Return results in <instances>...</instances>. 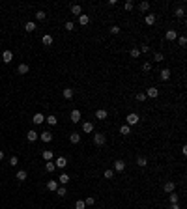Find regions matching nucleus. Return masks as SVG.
Here are the masks:
<instances>
[{
  "instance_id": "nucleus-1",
  "label": "nucleus",
  "mask_w": 187,
  "mask_h": 209,
  "mask_svg": "<svg viewBox=\"0 0 187 209\" xmlns=\"http://www.w3.org/2000/svg\"><path fill=\"white\" fill-rule=\"evenodd\" d=\"M125 121H127V125H137L138 121H140V118H138V114H135V112H131V114H127V118H125Z\"/></svg>"
},
{
  "instance_id": "nucleus-2",
  "label": "nucleus",
  "mask_w": 187,
  "mask_h": 209,
  "mask_svg": "<svg viewBox=\"0 0 187 209\" xmlns=\"http://www.w3.org/2000/svg\"><path fill=\"white\" fill-rule=\"evenodd\" d=\"M105 142H107V138H105L103 133H95L94 135V144L95 146H105Z\"/></svg>"
},
{
  "instance_id": "nucleus-3",
  "label": "nucleus",
  "mask_w": 187,
  "mask_h": 209,
  "mask_svg": "<svg viewBox=\"0 0 187 209\" xmlns=\"http://www.w3.org/2000/svg\"><path fill=\"white\" fill-rule=\"evenodd\" d=\"M163 191L169 192V194H170V192H174V191H176V183H174V181H166V183L163 185Z\"/></svg>"
},
{
  "instance_id": "nucleus-4",
  "label": "nucleus",
  "mask_w": 187,
  "mask_h": 209,
  "mask_svg": "<svg viewBox=\"0 0 187 209\" xmlns=\"http://www.w3.org/2000/svg\"><path fill=\"white\" fill-rule=\"evenodd\" d=\"M114 172H124L125 170V163L122 159H118V161H114V168H112Z\"/></svg>"
},
{
  "instance_id": "nucleus-5",
  "label": "nucleus",
  "mask_w": 187,
  "mask_h": 209,
  "mask_svg": "<svg viewBox=\"0 0 187 209\" xmlns=\"http://www.w3.org/2000/svg\"><path fill=\"white\" fill-rule=\"evenodd\" d=\"M11 60H13V52H11V50H4L2 52V62L4 64H10Z\"/></svg>"
},
{
  "instance_id": "nucleus-6",
  "label": "nucleus",
  "mask_w": 187,
  "mask_h": 209,
  "mask_svg": "<svg viewBox=\"0 0 187 209\" xmlns=\"http://www.w3.org/2000/svg\"><path fill=\"white\" fill-rule=\"evenodd\" d=\"M176 37H178V32H176V30H166V34H165V39H166V41H176Z\"/></svg>"
},
{
  "instance_id": "nucleus-7",
  "label": "nucleus",
  "mask_w": 187,
  "mask_h": 209,
  "mask_svg": "<svg viewBox=\"0 0 187 209\" xmlns=\"http://www.w3.org/2000/svg\"><path fill=\"white\" fill-rule=\"evenodd\" d=\"M32 121H34V125H41L43 121H45V116H43V114H34V118H32Z\"/></svg>"
},
{
  "instance_id": "nucleus-8",
  "label": "nucleus",
  "mask_w": 187,
  "mask_h": 209,
  "mask_svg": "<svg viewBox=\"0 0 187 209\" xmlns=\"http://www.w3.org/2000/svg\"><path fill=\"white\" fill-rule=\"evenodd\" d=\"M71 121H73V123H79V121H81V110H71Z\"/></svg>"
},
{
  "instance_id": "nucleus-9",
  "label": "nucleus",
  "mask_w": 187,
  "mask_h": 209,
  "mask_svg": "<svg viewBox=\"0 0 187 209\" xmlns=\"http://www.w3.org/2000/svg\"><path fill=\"white\" fill-rule=\"evenodd\" d=\"M54 164H56V168L64 170V168L67 166V161H66V157H58V159H56V163H54Z\"/></svg>"
},
{
  "instance_id": "nucleus-10",
  "label": "nucleus",
  "mask_w": 187,
  "mask_h": 209,
  "mask_svg": "<svg viewBox=\"0 0 187 209\" xmlns=\"http://www.w3.org/2000/svg\"><path fill=\"white\" fill-rule=\"evenodd\" d=\"M107 116H109V112H107L105 108L95 110V118H97V120H107Z\"/></svg>"
},
{
  "instance_id": "nucleus-11",
  "label": "nucleus",
  "mask_w": 187,
  "mask_h": 209,
  "mask_svg": "<svg viewBox=\"0 0 187 209\" xmlns=\"http://www.w3.org/2000/svg\"><path fill=\"white\" fill-rule=\"evenodd\" d=\"M56 189H58V181H54V179L47 181V191H51V192H56Z\"/></svg>"
},
{
  "instance_id": "nucleus-12",
  "label": "nucleus",
  "mask_w": 187,
  "mask_h": 209,
  "mask_svg": "<svg viewBox=\"0 0 187 209\" xmlns=\"http://www.w3.org/2000/svg\"><path fill=\"white\" fill-rule=\"evenodd\" d=\"M38 138H39V135H38V133L34 131V129H32V131H28V133H26V140H28V142H36V140H38Z\"/></svg>"
},
{
  "instance_id": "nucleus-13",
  "label": "nucleus",
  "mask_w": 187,
  "mask_h": 209,
  "mask_svg": "<svg viewBox=\"0 0 187 209\" xmlns=\"http://www.w3.org/2000/svg\"><path fill=\"white\" fill-rule=\"evenodd\" d=\"M157 95H159V90H157V88H148V90H146V97H152V99H155Z\"/></svg>"
},
{
  "instance_id": "nucleus-14",
  "label": "nucleus",
  "mask_w": 187,
  "mask_h": 209,
  "mask_svg": "<svg viewBox=\"0 0 187 209\" xmlns=\"http://www.w3.org/2000/svg\"><path fill=\"white\" fill-rule=\"evenodd\" d=\"M39 138H41V142H51L53 140V135H51L49 131H43L41 135H39Z\"/></svg>"
},
{
  "instance_id": "nucleus-15",
  "label": "nucleus",
  "mask_w": 187,
  "mask_h": 209,
  "mask_svg": "<svg viewBox=\"0 0 187 209\" xmlns=\"http://www.w3.org/2000/svg\"><path fill=\"white\" fill-rule=\"evenodd\" d=\"M144 21H146V25H148V26H153V25H155V15L148 13V15L144 17Z\"/></svg>"
},
{
  "instance_id": "nucleus-16",
  "label": "nucleus",
  "mask_w": 187,
  "mask_h": 209,
  "mask_svg": "<svg viewBox=\"0 0 187 209\" xmlns=\"http://www.w3.org/2000/svg\"><path fill=\"white\" fill-rule=\"evenodd\" d=\"M41 43H43L45 47L53 45V35H49V34H47V35H43V37H41Z\"/></svg>"
},
{
  "instance_id": "nucleus-17",
  "label": "nucleus",
  "mask_w": 187,
  "mask_h": 209,
  "mask_svg": "<svg viewBox=\"0 0 187 209\" xmlns=\"http://www.w3.org/2000/svg\"><path fill=\"white\" fill-rule=\"evenodd\" d=\"M138 10H140V11H144V13H146V11L150 10V2H148V0H142V2L138 4Z\"/></svg>"
},
{
  "instance_id": "nucleus-18",
  "label": "nucleus",
  "mask_w": 187,
  "mask_h": 209,
  "mask_svg": "<svg viewBox=\"0 0 187 209\" xmlns=\"http://www.w3.org/2000/svg\"><path fill=\"white\" fill-rule=\"evenodd\" d=\"M71 13H73V15H79V17H81V15H82L81 6H79V4H73V6H71Z\"/></svg>"
},
{
  "instance_id": "nucleus-19",
  "label": "nucleus",
  "mask_w": 187,
  "mask_h": 209,
  "mask_svg": "<svg viewBox=\"0 0 187 209\" xmlns=\"http://www.w3.org/2000/svg\"><path fill=\"white\" fill-rule=\"evenodd\" d=\"M69 140H71V144H79V142H81V135H79V133H71Z\"/></svg>"
},
{
  "instance_id": "nucleus-20",
  "label": "nucleus",
  "mask_w": 187,
  "mask_h": 209,
  "mask_svg": "<svg viewBox=\"0 0 187 209\" xmlns=\"http://www.w3.org/2000/svg\"><path fill=\"white\" fill-rule=\"evenodd\" d=\"M146 164H148V159H146V157H137V166H140V168H144Z\"/></svg>"
},
{
  "instance_id": "nucleus-21",
  "label": "nucleus",
  "mask_w": 187,
  "mask_h": 209,
  "mask_svg": "<svg viewBox=\"0 0 187 209\" xmlns=\"http://www.w3.org/2000/svg\"><path fill=\"white\" fill-rule=\"evenodd\" d=\"M17 71H19L21 75H26V73L30 71V67H28V64H21V65L17 67Z\"/></svg>"
},
{
  "instance_id": "nucleus-22",
  "label": "nucleus",
  "mask_w": 187,
  "mask_h": 209,
  "mask_svg": "<svg viewBox=\"0 0 187 209\" xmlns=\"http://www.w3.org/2000/svg\"><path fill=\"white\" fill-rule=\"evenodd\" d=\"M82 131H84V133H92L94 131V125L90 123V121H84V123H82Z\"/></svg>"
},
{
  "instance_id": "nucleus-23",
  "label": "nucleus",
  "mask_w": 187,
  "mask_h": 209,
  "mask_svg": "<svg viewBox=\"0 0 187 209\" xmlns=\"http://www.w3.org/2000/svg\"><path fill=\"white\" fill-rule=\"evenodd\" d=\"M45 170H47V172H54V170H56V164H54L53 161H47V164H45Z\"/></svg>"
},
{
  "instance_id": "nucleus-24",
  "label": "nucleus",
  "mask_w": 187,
  "mask_h": 209,
  "mask_svg": "<svg viewBox=\"0 0 187 209\" xmlns=\"http://www.w3.org/2000/svg\"><path fill=\"white\" fill-rule=\"evenodd\" d=\"M79 22H81L82 26L90 25V17H88V15H81V17H79Z\"/></svg>"
},
{
  "instance_id": "nucleus-25",
  "label": "nucleus",
  "mask_w": 187,
  "mask_h": 209,
  "mask_svg": "<svg viewBox=\"0 0 187 209\" xmlns=\"http://www.w3.org/2000/svg\"><path fill=\"white\" fill-rule=\"evenodd\" d=\"M129 133H131V127H129V125H122V127H120V135L127 136Z\"/></svg>"
},
{
  "instance_id": "nucleus-26",
  "label": "nucleus",
  "mask_w": 187,
  "mask_h": 209,
  "mask_svg": "<svg viewBox=\"0 0 187 209\" xmlns=\"http://www.w3.org/2000/svg\"><path fill=\"white\" fill-rule=\"evenodd\" d=\"M69 179H71V177L67 176V174H62L60 177H58V181H60L62 185H67V183H69Z\"/></svg>"
},
{
  "instance_id": "nucleus-27",
  "label": "nucleus",
  "mask_w": 187,
  "mask_h": 209,
  "mask_svg": "<svg viewBox=\"0 0 187 209\" xmlns=\"http://www.w3.org/2000/svg\"><path fill=\"white\" fill-rule=\"evenodd\" d=\"M41 155H43V159H45V161H51V159H53V155H54V153L51 151V149H45V151H43Z\"/></svg>"
},
{
  "instance_id": "nucleus-28",
  "label": "nucleus",
  "mask_w": 187,
  "mask_h": 209,
  "mask_svg": "<svg viewBox=\"0 0 187 209\" xmlns=\"http://www.w3.org/2000/svg\"><path fill=\"white\" fill-rule=\"evenodd\" d=\"M62 95L66 97V99H71V97H73V90H71V88H66V90L62 92Z\"/></svg>"
},
{
  "instance_id": "nucleus-29",
  "label": "nucleus",
  "mask_w": 187,
  "mask_h": 209,
  "mask_svg": "<svg viewBox=\"0 0 187 209\" xmlns=\"http://www.w3.org/2000/svg\"><path fill=\"white\" fill-rule=\"evenodd\" d=\"M170 78V69H163L161 71V80H169Z\"/></svg>"
},
{
  "instance_id": "nucleus-30",
  "label": "nucleus",
  "mask_w": 187,
  "mask_h": 209,
  "mask_svg": "<svg viewBox=\"0 0 187 209\" xmlns=\"http://www.w3.org/2000/svg\"><path fill=\"white\" fill-rule=\"evenodd\" d=\"M25 28H26V32H34V30H36V22L28 21V22H26V25H25Z\"/></svg>"
},
{
  "instance_id": "nucleus-31",
  "label": "nucleus",
  "mask_w": 187,
  "mask_h": 209,
  "mask_svg": "<svg viewBox=\"0 0 187 209\" xmlns=\"http://www.w3.org/2000/svg\"><path fill=\"white\" fill-rule=\"evenodd\" d=\"M56 194L60 196V198H64V196L67 194V189H66V187H58V189H56Z\"/></svg>"
},
{
  "instance_id": "nucleus-32",
  "label": "nucleus",
  "mask_w": 187,
  "mask_h": 209,
  "mask_svg": "<svg viewBox=\"0 0 187 209\" xmlns=\"http://www.w3.org/2000/svg\"><path fill=\"white\" fill-rule=\"evenodd\" d=\"M36 19H38V21H45V19H47V13H45V11H41V10H39L38 13H36Z\"/></svg>"
},
{
  "instance_id": "nucleus-33",
  "label": "nucleus",
  "mask_w": 187,
  "mask_h": 209,
  "mask_svg": "<svg viewBox=\"0 0 187 209\" xmlns=\"http://www.w3.org/2000/svg\"><path fill=\"white\" fill-rule=\"evenodd\" d=\"M169 200H170V204H178V200H180V196L176 194V192H170V196H169Z\"/></svg>"
},
{
  "instance_id": "nucleus-34",
  "label": "nucleus",
  "mask_w": 187,
  "mask_h": 209,
  "mask_svg": "<svg viewBox=\"0 0 187 209\" xmlns=\"http://www.w3.org/2000/svg\"><path fill=\"white\" fill-rule=\"evenodd\" d=\"M45 121H47V123H49V125H56V116H47L45 118Z\"/></svg>"
},
{
  "instance_id": "nucleus-35",
  "label": "nucleus",
  "mask_w": 187,
  "mask_h": 209,
  "mask_svg": "<svg viewBox=\"0 0 187 209\" xmlns=\"http://www.w3.org/2000/svg\"><path fill=\"white\" fill-rule=\"evenodd\" d=\"M163 60H165L163 52H153V62H163Z\"/></svg>"
},
{
  "instance_id": "nucleus-36",
  "label": "nucleus",
  "mask_w": 187,
  "mask_h": 209,
  "mask_svg": "<svg viewBox=\"0 0 187 209\" xmlns=\"http://www.w3.org/2000/svg\"><path fill=\"white\" fill-rule=\"evenodd\" d=\"M17 179L19 181H25L26 179V170H19L17 172Z\"/></svg>"
},
{
  "instance_id": "nucleus-37",
  "label": "nucleus",
  "mask_w": 187,
  "mask_h": 209,
  "mask_svg": "<svg viewBox=\"0 0 187 209\" xmlns=\"http://www.w3.org/2000/svg\"><path fill=\"white\" fill-rule=\"evenodd\" d=\"M75 209H86L84 200H77V202H75Z\"/></svg>"
},
{
  "instance_id": "nucleus-38",
  "label": "nucleus",
  "mask_w": 187,
  "mask_h": 209,
  "mask_svg": "<svg viewBox=\"0 0 187 209\" xmlns=\"http://www.w3.org/2000/svg\"><path fill=\"white\" fill-rule=\"evenodd\" d=\"M178 43H180V47H185L187 45V37L185 35H180V37H178Z\"/></svg>"
},
{
  "instance_id": "nucleus-39",
  "label": "nucleus",
  "mask_w": 187,
  "mask_h": 209,
  "mask_svg": "<svg viewBox=\"0 0 187 209\" xmlns=\"http://www.w3.org/2000/svg\"><path fill=\"white\" fill-rule=\"evenodd\" d=\"M103 176H105V179H112V177H114V170H105V174H103Z\"/></svg>"
},
{
  "instance_id": "nucleus-40",
  "label": "nucleus",
  "mask_w": 187,
  "mask_h": 209,
  "mask_svg": "<svg viewBox=\"0 0 187 209\" xmlns=\"http://www.w3.org/2000/svg\"><path fill=\"white\" fill-rule=\"evenodd\" d=\"M142 71H146V73L152 71V64H150V62H144V64H142Z\"/></svg>"
},
{
  "instance_id": "nucleus-41",
  "label": "nucleus",
  "mask_w": 187,
  "mask_h": 209,
  "mask_svg": "<svg viewBox=\"0 0 187 209\" xmlns=\"http://www.w3.org/2000/svg\"><path fill=\"white\" fill-rule=\"evenodd\" d=\"M124 7H125V10H127V11H131V10H133V7H135V4H133V2H131V0H127V2L124 4Z\"/></svg>"
},
{
  "instance_id": "nucleus-42",
  "label": "nucleus",
  "mask_w": 187,
  "mask_h": 209,
  "mask_svg": "<svg viewBox=\"0 0 187 209\" xmlns=\"http://www.w3.org/2000/svg\"><path fill=\"white\" fill-rule=\"evenodd\" d=\"M131 56H133V58H138V56H140V50H138V49H131Z\"/></svg>"
},
{
  "instance_id": "nucleus-43",
  "label": "nucleus",
  "mask_w": 187,
  "mask_h": 209,
  "mask_svg": "<svg viewBox=\"0 0 187 209\" xmlns=\"http://www.w3.org/2000/svg\"><path fill=\"white\" fill-rule=\"evenodd\" d=\"M94 204H95V200L92 198V196H88V198L84 200V206H94Z\"/></svg>"
},
{
  "instance_id": "nucleus-44",
  "label": "nucleus",
  "mask_w": 187,
  "mask_h": 209,
  "mask_svg": "<svg viewBox=\"0 0 187 209\" xmlns=\"http://www.w3.org/2000/svg\"><path fill=\"white\" fill-rule=\"evenodd\" d=\"M184 15H185V10L184 7H178L176 10V17H184Z\"/></svg>"
},
{
  "instance_id": "nucleus-45",
  "label": "nucleus",
  "mask_w": 187,
  "mask_h": 209,
  "mask_svg": "<svg viewBox=\"0 0 187 209\" xmlns=\"http://www.w3.org/2000/svg\"><path fill=\"white\" fill-rule=\"evenodd\" d=\"M73 28H75L73 21H67V22H66V30H69V32H71V30H73Z\"/></svg>"
},
{
  "instance_id": "nucleus-46",
  "label": "nucleus",
  "mask_w": 187,
  "mask_h": 209,
  "mask_svg": "<svg viewBox=\"0 0 187 209\" xmlns=\"http://www.w3.org/2000/svg\"><path fill=\"white\" fill-rule=\"evenodd\" d=\"M138 50H140V52H150V45H146V43H144V45H140V49H138Z\"/></svg>"
},
{
  "instance_id": "nucleus-47",
  "label": "nucleus",
  "mask_w": 187,
  "mask_h": 209,
  "mask_svg": "<svg viewBox=\"0 0 187 209\" xmlns=\"http://www.w3.org/2000/svg\"><path fill=\"white\" fill-rule=\"evenodd\" d=\"M137 101H140V103H142V101H146V93H137Z\"/></svg>"
},
{
  "instance_id": "nucleus-48",
  "label": "nucleus",
  "mask_w": 187,
  "mask_h": 209,
  "mask_svg": "<svg viewBox=\"0 0 187 209\" xmlns=\"http://www.w3.org/2000/svg\"><path fill=\"white\" fill-rule=\"evenodd\" d=\"M110 34H120V26H110Z\"/></svg>"
},
{
  "instance_id": "nucleus-49",
  "label": "nucleus",
  "mask_w": 187,
  "mask_h": 209,
  "mask_svg": "<svg viewBox=\"0 0 187 209\" xmlns=\"http://www.w3.org/2000/svg\"><path fill=\"white\" fill-rule=\"evenodd\" d=\"M17 163H19V159H17V157L13 155V157H11V159H10V164H11V166H15V164H17Z\"/></svg>"
},
{
  "instance_id": "nucleus-50",
  "label": "nucleus",
  "mask_w": 187,
  "mask_h": 209,
  "mask_svg": "<svg viewBox=\"0 0 187 209\" xmlns=\"http://www.w3.org/2000/svg\"><path fill=\"white\" fill-rule=\"evenodd\" d=\"M169 209H180V206H178V204H170Z\"/></svg>"
},
{
  "instance_id": "nucleus-51",
  "label": "nucleus",
  "mask_w": 187,
  "mask_h": 209,
  "mask_svg": "<svg viewBox=\"0 0 187 209\" xmlns=\"http://www.w3.org/2000/svg\"><path fill=\"white\" fill-rule=\"evenodd\" d=\"M4 159V151H2V149H0V161H2Z\"/></svg>"
}]
</instances>
